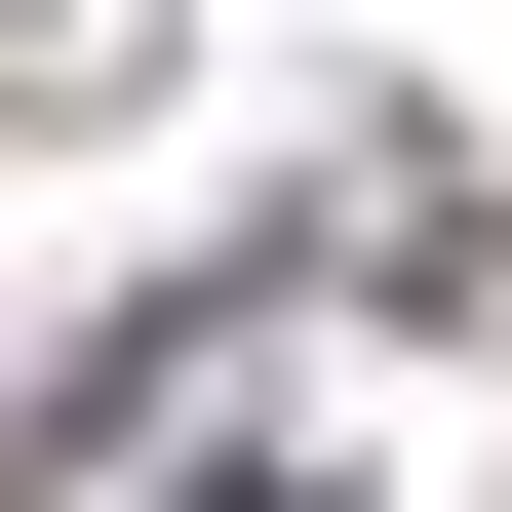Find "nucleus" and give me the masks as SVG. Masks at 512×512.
<instances>
[{
  "label": "nucleus",
  "mask_w": 512,
  "mask_h": 512,
  "mask_svg": "<svg viewBox=\"0 0 512 512\" xmlns=\"http://www.w3.org/2000/svg\"><path fill=\"white\" fill-rule=\"evenodd\" d=\"M237 512H276V473H237Z\"/></svg>",
  "instance_id": "1"
}]
</instances>
